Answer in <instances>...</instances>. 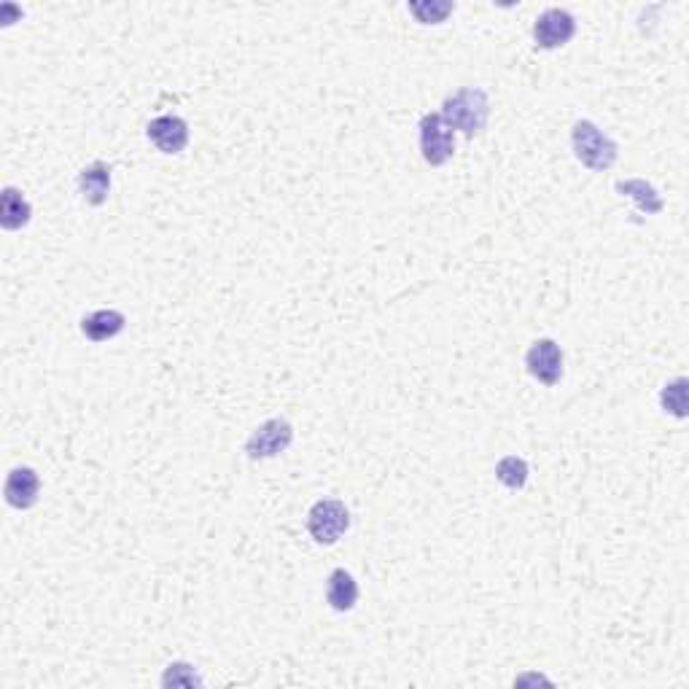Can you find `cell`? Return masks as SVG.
Wrapping results in <instances>:
<instances>
[{
  "instance_id": "cell-4",
  "label": "cell",
  "mask_w": 689,
  "mask_h": 689,
  "mask_svg": "<svg viewBox=\"0 0 689 689\" xmlns=\"http://www.w3.org/2000/svg\"><path fill=\"white\" fill-rule=\"evenodd\" d=\"M420 130V154L423 162L431 167L447 165L455 154V132L453 127L439 114H426L418 124Z\"/></svg>"
},
{
  "instance_id": "cell-10",
  "label": "cell",
  "mask_w": 689,
  "mask_h": 689,
  "mask_svg": "<svg viewBox=\"0 0 689 689\" xmlns=\"http://www.w3.org/2000/svg\"><path fill=\"white\" fill-rule=\"evenodd\" d=\"M127 326V318H124L122 310H95L81 318V334L87 337L89 342H108L119 337Z\"/></svg>"
},
{
  "instance_id": "cell-13",
  "label": "cell",
  "mask_w": 689,
  "mask_h": 689,
  "mask_svg": "<svg viewBox=\"0 0 689 689\" xmlns=\"http://www.w3.org/2000/svg\"><path fill=\"white\" fill-rule=\"evenodd\" d=\"M326 601L334 611H350L358 601V585L350 571L334 568L326 579Z\"/></svg>"
},
{
  "instance_id": "cell-8",
  "label": "cell",
  "mask_w": 689,
  "mask_h": 689,
  "mask_svg": "<svg viewBox=\"0 0 689 689\" xmlns=\"http://www.w3.org/2000/svg\"><path fill=\"white\" fill-rule=\"evenodd\" d=\"M146 135L162 154H181L189 146V124L181 116H157Z\"/></svg>"
},
{
  "instance_id": "cell-2",
  "label": "cell",
  "mask_w": 689,
  "mask_h": 689,
  "mask_svg": "<svg viewBox=\"0 0 689 689\" xmlns=\"http://www.w3.org/2000/svg\"><path fill=\"white\" fill-rule=\"evenodd\" d=\"M571 149H574V157L593 173L609 170L620 157L617 143L590 119L574 122V127H571Z\"/></svg>"
},
{
  "instance_id": "cell-16",
  "label": "cell",
  "mask_w": 689,
  "mask_h": 689,
  "mask_svg": "<svg viewBox=\"0 0 689 689\" xmlns=\"http://www.w3.org/2000/svg\"><path fill=\"white\" fill-rule=\"evenodd\" d=\"M455 11V3L450 0H431V3H410V14L418 19L420 25H442Z\"/></svg>"
},
{
  "instance_id": "cell-9",
  "label": "cell",
  "mask_w": 689,
  "mask_h": 689,
  "mask_svg": "<svg viewBox=\"0 0 689 689\" xmlns=\"http://www.w3.org/2000/svg\"><path fill=\"white\" fill-rule=\"evenodd\" d=\"M3 493H6L9 506H14L19 512L33 509L38 504V493H41V477L30 466H17V469L9 471Z\"/></svg>"
},
{
  "instance_id": "cell-1",
  "label": "cell",
  "mask_w": 689,
  "mask_h": 689,
  "mask_svg": "<svg viewBox=\"0 0 689 689\" xmlns=\"http://www.w3.org/2000/svg\"><path fill=\"white\" fill-rule=\"evenodd\" d=\"M439 116L445 119L453 132H463L466 138L480 135L488 127L490 119V97L480 87H461L458 92L445 97Z\"/></svg>"
},
{
  "instance_id": "cell-18",
  "label": "cell",
  "mask_w": 689,
  "mask_h": 689,
  "mask_svg": "<svg viewBox=\"0 0 689 689\" xmlns=\"http://www.w3.org/2000/svg\"><path fill=\"white\" fill-rule=\"evenodd\" d=\"M200 687L202 684V679L194 673V668L192 665H186V663H173V665H167V671H165V676H162V687Z\"/></svg>"
},
{
  "instance_id": "cell-17",
  "label": "cell",
  "mask_w": 689,
  "mask_h": 689,
  "mask_svg": "<svg viewBox=\"0 0 689 689\" xmlns=\"http://www.w3.org/2000/svg\"><path fill=\"white\" fill-rule=\"evenodd\" d=\"M660 404L665 412H671L673 418H687V380L676 377L673 383H665L660 391Z\"/></svg>"
},
{
  "instance_id": "cell-15",
  "label": "cell",
  "mask_w": 689,
  "mask_h": 689,
  "mask_svg": "<svg viewBox=\"0 0 689 689\" xmlns=\"http://www.w3.org/2000/svg\"><path fill=\"white\" fill-rule=\"evenodd\" d=\"M496 480L509 490H523L528 482V463L517 455H506L496 463Z\"/></svg>"
},
{
  "instance_id": "cell-5",
  "label": "cell",
  "mask_w": 689,
  "mask_h": 689,
  "mask_svg": "<svg viewBox=\"0 0 689 689\" xmlns=\"http://www.w3.org/2000/svg\"><path fill=\"white\" fill-rule=\"evenodd\" d=\"M294 442V426L286 418H272L253 431L248 442H245V455L251 461H264V458H275V455L286 453Z\"/></svg>"
},
{
  "instance_id": "cell-11",
  "label": "cell",
  "mask_w": 689,
  "mask_h": 689,
  "mask_svg": "<svg viewBox=\"0 0 689 689\" xmlns=\"http://www.w3.org/2000/svg\"><path fill=\"white\" fill-rule=\"evenodd\" d=\"M79 192L87 205L100 208L111 194V167L105 162H92L79 173Z\"/></svg>"
},
{
  "instance_id": "cell-12",
  "label": "cell",
  "mask_w": 689,
  "mask_h": 689,
  "mask_svg": "<svg viewBox=\"0 0 689 689\" xmlns=\"http://www.w3.org/2000/svg\"><path fill=\"white\" fill-rule=\"evenodd\" d=\"M30 216H33V208L25 200V194L14 186H3V192H0V227L6 232H17V229L30 224Z\"/></svg>"
},
{
  "instance_id": "cell-14",
  "label": "cell",
  "mask_w": 689,
  "mask_h": 689,
  "mask_svg": "<svg viewBox=\"0 0 689 689\" xmlns=\"http://www.w3.org/2000/svg\"><path fill=\"white\" fill-rule=\"evenodd\" d=\"M617 192L622 194V197H630V200L636 202L638 208L644 210L646 216H657V213H663L665 202L663 197L657 194V189L652 184H646L644 178H630V181H617V186H614Z\"/></svg>"
},
{
  "instance_id": "cell-7",
  "label": "cell",
  "mask_w": 689,
  "mask_h": 689,
  "mask_svg": "<svg viewBox=\"0 0 689 689\" xmlns=\"http://www.w3.org/2000/svg\"><path fill=\"white\" fill-rule=\"evenodd\" d=\"M576 35V19L566 9L541 11L533 22V41L539 49H560Z\"/></svg>"
},
{
  "instance_id": "cell-6",
  "label": "cell",
  "mask_w": 689,
  "mask_h": 689,
  "mask_svg": "<svg viewBox=\"0 0 689 689\" xmlns=\"http://www.w3.org/2000/svg\"><path fill=\"white\" fill-rule=\"evenodd\" d=\"M525 369L533 380H539L541 385H552L560 383L563 377V350L555 340L544 337V340H536L525 353Z\"/></svg>"
},
{
  "instance_id": "cell-3",
  "label": "cell",
  "mask_w": 689,
  "mask_h": 689,
  "mask_svg": "<svg viewBox=\"0 0 689 689\" xmlns=\"http://www.w3.org/2000/svg\"><path fill=\"white\" fill-rule=\"evenodd\" d=\"M350 528L348 506L337 501V498H321L315 501L313 509L307 512V531L313 536L315 544L332 547L345 536Z\"/></svg>"
}]
</instances>
